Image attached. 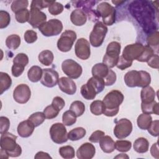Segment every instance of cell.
<instances>
[{
	"mask_svg": "<svg viewBox=\"0 0 159 159\" xmlns=\"http://www.w3.org/2000/svg\"><path fill=\"white\" fill-rule=\"evenodd\" d=\"M39 61L45 66H49L52 65L53 61L54 56L52 51L45 50L42 51L38 56Z\"/></svg>",
	"mask_w": 159,
	"mask_h": 159,
	"instance_id": "cell-31",
	"label": "cell"
},
{
	"mask_svg": "<svg viewBox=\"0 0 159 159\" xmlns=\"http://www.w3.org/2000/svg\"><path fill=\"white\" fill-rule=\"evenodd\" d=\"M132 124L127 119L122 118L116 122L114 129V134L119 139L128 137L132 131Z\"/></svg>",
	"mask_w": 159,
	"mask_h": 159,
	"instance_id": "cell-13",
	"label": "cell"
},
{
	"mask_svg": "<svg viewBox=\"0 0 159 159\" xmlns=\"http://www.w3.org/2000/svg\"><path fill=\"white\" fill-rule=\"evenodd\" d=\"M12 84V80L10 76L4 72H0V94L10 88Z\"/></svg>",
	"mask_w": 159,
	"mask_h": 159,
	"instance_id": "cell-29",
	"label": "cell"
},
{
	"mask_svg": "<svg viewBox=\"0 0 159 159\" xmlns=\"http://www.w3.org/2000/svg\"><path fill=\"white\" fill-rule=\"evenodd\" d=\"M46 14L37 8H30V16L28 20L29 24L35 29L39 27L46 22Z\"/></svg>",
	"mask_w": 159,
	"mask_h": 159,
	"instance_id": "cell-18",
	"label": "cell"
},
{
	"mask_svg": "<svg viewBox=\"0 0 159 159\" xmlns=\"http://www.w3.org/2000/svg\"><path fill=\"white\" fill-rule=\"evenodd\" d=\"M88 81L94 86L96 90L97 94L102 92L105 87V82L103 78H101L96 76H93L90 78Z\"/></svg>",
	"mask_w": 159,
	"mask_h": 159,
	"instance_id": "cell-40",
	"label": "cell"
},
{
	"mask_svg": "<svg viewBox=\"0 0 159 159\" xmlns=\"http://www.w3.org/2000/svg\"><path fill=\"white\" fill-rule=\"evenodd\" d=\"M29 5V1L27 0H16L14 1L11 4V10L13 12L16 13L17 12L27 9Z\"/></svg>",
	"mask_w": 159,
	"mask_h": 159,
	"instance_id": "cell-42",
	"label": "cell"
},
{
	"mask_svg": "<svg viewBox=\"0 0 159 159\" xmlns=\"http://www.w3.org/2000/svg\"><path fill=\"white\" fill-rule=\"evenodd\" d=\"M124 2V1H112V2L116 5H120V4H122Z\"/></svg>",
	"mask_w": 159,
	"mask_h": 159,
	"instance_id": "cell-62",
	"label": "cell"
},
{
	"mask_svg": "<svg viewBox=\"0 0 159 159\" xmlns=\"http://www.w3.org/2000/svg\"><path fill=\"white\" fill-rule=\"evenodd\" d=\"M117 76L116 73L112 70H109V72L106 76L104 78L106 86H111L116 81Z\"/></svg>",
	"mask_w": 159,
	"mask_h": 159,
	"instance_id": "cell-52",
	"label": "cell"
},
{
	"mask_svg": "<svg viewBox=\"0 0 159 159\" xmlns=\"http://www.w3.org/2000/svg\"><path fill=\"white\" fill-rule=\"evenodd\" d=\"M35 158H52V157L46 152H39L36 153L34 157Z\"/></svg>",
	"mask_w": 159,
	"mask_h": 159,
	"instance_id": "cell-59",
	"label": "cell"
},
{
	"mask_svg": "<svg viewBox=\"0 0 159 159\" xmlns=\"http://www.w3.org/2000/svg\"><path fill=\"white\" fill-rule=\"evenodd\" d=\"M158 125H159V120H155L153 121H152L151 124L150 125L149 127L147 129L148 133L153 136V137H157L158 135Z\"/></svg>",
	"mask_w": 159,
	"mask_h": 159,
	"instance_id": "cell-53",
	"label": "cell"
},
{
	"mask_svg": "<svg viewBox=\"0 0 159 159\" xmlns=\"http://www.w3.org/2000/svg\"><path fill=\"white\" fill-rule=\"evenodd\" d=\"M105 133L101 130H96L89 137V140L93 143H98L100 139L104 135Z\"/></svg>",
	"mask_w": 159,
	"mask_h": 159,
	"instance_id": "cell-55",
	"label": "cell"
},
{
	"mask_svg": "<svg viewBox=\"0 0 159 159\" xmlns=\"http://www.w3.org/2000/svg\"><path fill=\"white\" fill-rule=\"evenodd\" d=\"M147 1H135L129 9L132 16L136 19L146 33H152L158 29L157 19L155 17L154 5Z\"/></svg>",
	"mask_w": 159,
	"mask_h": 159,
	"instance_id": "cell-1",
	"label": "cell"
},
{
	"mask_svg": "<svg viewBox=\"0 0 159 159\" xmlns=\"http://www.w3.org/2000/svg\"><path fill=\"white\" fill-rule=\"evenodd\" d=\"M152 121V117L150 114L142 113L140 114L137 120L138 127L142 130H147Z\"/></svg>",
	"mask_w": 159,
	"mask_h": 159,
	"instance_id": "cell-30",
	"label": "cell"
},
{
	"mask_svg": "<svg viewBox=\"0 0 159 159\" xmlns=\"http://www.w3.org/2000/svg\"><path fill=\"white\" fill-rule=\"evenodd\" d=\"M17 136L9 132L1 134V148L4 150L10 157H17L22 153L21 147L16 143Z\"/></svg>",
	"mask_w": 159,
	"mask_h": 159,
	"instance_id": "cell-4",
	"label": "cell"
},
{
	"mask_svg": "<svg viewBox=\"0 0 159 159\" xmlns=\"http://www.w3.org/2000/svg\"><path fill=\"white\" fill-rule=\"evenodd\" d=\"M96 12L106 25H112L116 22V9L107 2H102L97 6Z\"/></svg>",
	"mask_w": 159,
	"mask_h": 159,
	"instance_id": "cell-6",
	"label": "cell"
},
{
	"mask_svg": "<svg viewBox=\"0 0 159 159\" xmlns=\"http://www.w3.org/2000/svg\"><path fill=\"white\" fill-rule=\"evenodd\" d=\"M55 1H41L34 0L30 4V8H37L39 10L49 7Z\"/></svg>",
	"mask_w": 159,
	"mask_h": 159,
	"instance_id": "cell-48",
	"label": "cell"
},
{
	"mask_svg": "<svg viewBox=\"0 0 159 159\" xmlns=\"http://www.w3.org/2000/svg\"><path fill=\"white\" fill-rule=\"evenodd\" d=\"M42 75L43 69L37 65L32 66L27 72L29 80L33 83H37L40 81L42 77Z\"/></svg>",
	"mask_w": 159,
	"mask_h": 159,
	"instance_id": "cell-27",
	"label": "cell"
},
{
	"mask_svg": "<svg viewBox=\"0 0 159 159\" xmlns=\"http://www.w3.org/2000/svg\"><path fill=\"white\" fill-rule=\"evenodd\" d=\"M10 127L9 119L4 116L0 117V133L1 134L7 132Z\"/></svg>",
	"mask_w": 159,
	"mask_h": 159,
	"instance_id": "cell-51",
	"label": "cell"
},
{
	"mask_svg": "<svg viewBox=\"0 0 159 159\" xmlns=\"http://www.w3.org/2000/svg\"><path fill=\"white\" fill-rule=\"evenodd\" d=\"M150 153L154 158L158 159L159 158V153H158V142L153 143L150 148Z\"/></svg>",
	"mask_w": 159,
	"mask_h": 159,
	"instance_id": "cell-58",
	"label": "cell"
},
{
	"mask_svg": "<svg viewBox=\"0 0 159 159\" xmlns=\"http://www.w3.org/2000/svg\"><path fill=\"white\" fill-rule=\"evenodd\" d=\"M30 16V11L27 9L20 10L15 13V17L17 22L20 24L28 22Z\"/></svg>",
	"mask_w": 159,
	"mask_h": 159,
	"instance_id": "cell-43",
	"label": "cell"
},
{
	"mask_svg": "<svg viewBox=\"0 0 159 159\" xmlns=\"http://www.w3.org/2000/svg\"><path fill=\"white\" fill-rule=\"evenodd\" d=\"M105 107L102 101L96 100L91 102L90 105V111L95 116H100L103 114Z\"/></svg>",
	"mask_w": 159,
	"mask_h": 159,
	"instance_id": "cell-35",
	"label": "cell"
},
{
	"mask_svg": "<svg viewBox=\"0 0 159 159\" xmlns=\"http://www.w3.org/2000/svg\"><path fill=\"white\" fill-rule=\"evenodd\" d=\"M59 153L60 156L65 159L73 158L75 156V151L73 147L66 145L59 148Z\"/></svg>",
	"mask_w": 159,
	"mask_h": 159,
	"instance_id": "cell-38",
	"label": "cell"
},
{
	"mask_svg": "<svg viewBox=\"0 0 159 159\" xmlns=\"http://www.w3.org/2000/svg\"><path fill=\"white\" fill-rule=\"evenodd\" d=\"M149 143L147 139L144 137L137 139L134 143V149L139 153H144L148 150Z\"/></svg>",
	"mask_w": 159,
	"mask_h": 159,
	"instance_id": "cell-28",
	"label": "cell"
},
{
	"mask_svg": "<svg viewBox=\"0 0 159 159\" xmlns=\"http://www.w3.org/2000/svg\"><path fill=\"white\" fill-rule=\"evenodd\" d=\"M80 93L83 98L87 100L94 99L97 94L95 88L89 81L81 87Z\"/></svg>",
	"mask_w": 159,
	"mask_h": 159,
	"instance_id": "cell-24",
	"label": "cell"
},
{
	"mask_svg": "<svg viewBox=\"0 0 159 159\" xmlns=\"http://www.w3.org/2000/svg\"><path fill=\"white\" fill-rule=\"evenodd\" d=\"M52 104L60 111L65 106V102L62 98L60 96H56L53 99Z\"/></svg>",
	"mask_w": 159,
	"mask_h": 159,
	"instance_id": "cell-56",
	"label": "cell"
},
{
	"mask_svg": "<svg viewBox=\"0 0 159 159\" xmlns=\"http://www.w3.org/2000/svg\"><path fill=\"white\" fill-rule=\"evenodd\" d=\"M39 30L45 37H52L59 35L63 30L62 22L57 19H52L42 24Z\"/></svg>",
	"mask_w": 159,
	"mask_h": 159,
	"instance_id": "cell-8",
	"label": "cell"
},
{
	"mask_svg": "<svg viewBox=\"0 0 159 159\" xmlns=\"http://www.w3.org/2000/svg\"><path fill=\"white\" fill-rule=\"evenodd\" d=\"M31 96V91L29 86L25 84L17 85L13 91V98L17 103L25 104Z\"/></svg>",
	"mask_w": 159,
	"mask_h": 159,
	"instance_id": "cell-16",
	"label": "cell"
},
{
	"mask_svg": "<svg viewBox=\"0 0 159 159\" xmlns=\"http://www.w3.org/2000/svg\"><path fill=\"white\" fill-rule=\"evenodd\" d=\"M11 22V17L6 11H0V29H4L7 27Z\"/></svg>",
	"mask_w": 159,
	"mask_h": 159,
	"instance_id": "cell-47",
	"label": "cell"
},
{
	"mask_svg": "<svg viewBox=\"0 0 159 159\" xmlns=\"http://www.w3.org/2000/svg\"><path fill=\"white\" fill-rule=\"evenodd\" d=\"M86 135V130L83 127H76L71 130L68 134V139L71 141H76L83 139Z\"/></svg>",
	"mask_w": 159,
	"mask_h": 159,
	"instance_id": "cell-33",
	"label": "cell"
},
{
	"mask_svg": "<svg viewBox=\"0 0 159 159\" xmlns=\"http://www.w3.org/2000/svg\"><path fill=\"white\" fill-rule=\"evenodd\" d=\"M46 119L43 112H36L31 114L28 119L34 125L35 127L41 125Z\"/></svg>",
	"mask_w": 159,
	"mask_h": 159,
	"instance_id": "cell-39",
	"label": "cell"
},
{
	"mask_svg": "<svg viewBox=\"0 0 159 159\" xmlns=\"http://www.w3.org/2000/svg\"><path fill=\"white\" fill-rule=\"evenodd\" d=\"M107 30V26L102 22H96L89 35L90 44L94 47H100L104 42Z\"/></svg>",
	"mask_w": 159,
	"mask_h": 159,
	"instance_id": "cell-7",
	"label": "cell"
},
{
	"mask_svg": "<svg viewBox=\"0 0 159 159\" xmlns=\"http://www.w3.org/2000/svg\"><path fill=\"white\" fill-rule=\"evenodd\" d=\"M155 92L152 87L147 86L142 88L140 92V98L142 103L148 104L155 101Z\"/></svg>",
	"mask_w": 159,
	"mask_h": 159,
	"instance_id": "cell-25",
	"label": "cell"
},
{
	"mask_svg": "<svg viewBox=\"0 0 159 159\" xmlns=\"http://www.w3.org/2000/svg\"><path fill=\"white\" fill-rule=\"evenodd\" d=\"M75 52L78 58L83 60L88 59L91 55L89 42L86 39H79L75 43Z\"/></svg>",
	"mask_w": 159,
	"mask_h": 159,
	"instance_id": "cell-15",
	"label": "cell"
},
{
	"mask_svg": "<svg viewBox=\"0 0 159 159\" xmlns=\"http://www.w3.org/2000/svg\"><path fill=\"white\" fill-rule=\"evenodd\" d=\"M154 54L153 49L148 45H144V49L142 55L139 57L137 61L140 62H147L150 57Z\"/></svg>",
	"mask_w": 159,
	"mask_h": 159,
	"instance_id": "cell-46",
	"label": "cell"
},
{
	"mask_svg": "<svg viewBox=\"0 0 159 159\" xmlns=\"http://www.w3.org/2000/svg\"><path fill=\"white\" fill-rule=\"evenodd\" d=\"M6 47L11 50H16L20 45V38L17 34L9 35L6 40Z\"/></svg>",
	"mask_w": 159,
	"mask_h": 159,
	"instance_id": "cell-34",
	"label": "cell"
},
{
	"mask_svg": "<svg viewBox=\"0 0 159 159\" xmlns=\"http://www.w3.org/2000/svg\"><path fill=\"white\" fill-rule=\"evenodd\" d=\"M132 143L129 140H119L115 142L116 149L120 152H127L130 150Z\"/></svg>",
	"mask_w": 159,
	"mask_h": 159,
	"instance_id": "cell-41",
	"label": "cell"
},
{
	"mask_svg": "<svg viewBox=\"0 0 159 159\" xmlns=\"http://www.w3.org/2000/svg\"><path fill=\"white\" fill-rule=\"evenodd\" d=\"M109 68L103 63L95 64L91 70L93 76H96L101 78H104L109 72Z\"/></svg>",
	"mask_w": 159,
	"mask_h": 159,
	"instance_id": "cell-26",
	"label": "cell"
},
{
	"mask_svg": "<svg viewBox=\"0 0 159 159\" xmlns=\"http://www.w3.org/2000/svg\"><path fill=\"white\" fill-rule=\"evenodd\" d=\"M70 20L75 25L82 26L86 22L87 16L83 10L76 9L71 12Z\"/></svg>",
	"mask_w": 159,
	"mask_h": 159,
	"instance_id": "cell-22",
	"label": "cell"
},
{
	"mask_svg": "<svg viewBox=\"0 0 159 159\" xmlns=\"http://www.w3.org/2000/svg\"><path fill=\"white\" fill-rule=\"evenodd\" d=\"M76 39V34L71 30H66L62 33L57 41V48L62 52H69Z\"/></svg>",
	"mask_w": 159,
	"mask_h": 159,
	"instance_id": "cell-9",
	"label": "cell"
},
{
	"mask_svg": "<svg viewBox=\"0 0 159 159\" xmlns=\"http://www.w3.org/2000/svg\"><path fill=\"white\" fill-rule=\"evenodd\" d=\"M34 125L29 119H27L23 120L19 124L17 131L20 137L27 138L32 134L34 130Z\"/></svg>",
	"mask_w": 159,
	"mask_h": 159,
	"instance_id": "cell-21",
	"label": "cell"
},
{
	"mask_svg": "<svg viewBox=\"0 0 159 159\" xmlns=\"http://www.w3.org/2000/svg\"><path fill=\"white\" fill-rule=\"evenodd\" d=\"M120 48L121 45L117 42H111L108 44L106 53L103 57L102 63L109 68H112L117 65L120 57Z\"/></svg>",
	"mask_w": 159,
	"mask_h": 159,
	"instance_id": "cell-5",
	"label": "cell"
},
{
	"mask_svg": "<svg viewBox=\"0 0 159 159\" xmlns=\"http://www.w3.org/2000/svg\"><path fill=\"white\" fill-rule=\"evenodd\" d=\"M148 65L152 68L158 69V55L153 54L147 61Z\"/></svg>",
	"mask_w": 159,
	"mask_h": 159,
	"instance_id": "cell-57",
	"label": "cell"
},
{
	"mask_svg": "<svg viewBox=\"0 0 159 159\" xmlns=\"http://www.w3.org/2000/svg\"><path fill=\"white\" fill-rule=\"evenodd\" d=\"M132 62L133 61H127V60H125L121 55L119 57V61H118L116 66L117 67V68L120 69V70H124L131 66L132 65Z\"/></svg>",
	"mask_w": 159,
	"mask_h": 159,
	"instance_id": "cell-54",
	"label": "cell"
},
{
	"mask_svg": "<svg viewBox=\"0 0 159 159\" xmlns=\"http://www.w3.org/2000/svg\"><path fill=\"white\" fill-rule=\"evenodd\" d=\"M9 157V156L8 155V154L7 153V152H6L4 150H3V149L1 148V152H0V158H6V159H7V158H8Z\"/></svg>",
	"mask_w": 159,
	"mask_h": 159,
	"instance_id": "cell-60",
	"label": "cell"
},
{
	"mask_svg": "<svg viewBox=\"0 0 159 159\" xmlns=\"http://www.w3.org/2000/svg\"><path fill=\"white\" fill-rule=\"evenodd\" d=\"M147 43L150 47H158L159 43V32L158 30L149 34L147 37Z\"/></svg>",
	"mask_w": 159,
	"mask_h": 159,
	"instance_id": "cell-44",
	"label": "cell"
},
{
	"mask_svg": "<svg viewBox=\"0 0 159 159\" xmlns=\"http://www.w3.org/2000/svg\"><path fill=\"white\" fill-rule=\"evenodd\" d=\"M141 109L143 113L148 114H154L156 115L159 114L158 103L155 101L148 104L141 103Z\"/></svg>",
	"mask_w": 159,
	"mask_h": 159,
	"instance_id": "cell-32",
	"label": "cell"
},
{
	"mask_svg": "<svg viewBox=\"0 0 159 159\" xmlns=\"http://www.w3.org/2000/svg\"><path fill=\"white\" fill-rule=\"evenodd\" d=\"M144 49V45L141 43H135L127 45L124 48L122 57L127 61H133L137 60L142 55Z\"/></svg>",
	"mask_w": 159,
	"mask_h": 159,
	"instance_id": "cell-12",
	"label": "cell"
},
{
	"mask_svg": "<svg viewBox=\"0 0 159 159\" xmlns=\"http://www.w3.org/2000/svg\"><path fill=\"white\" fill-rule=\"evenodd\" d=\"M58 80L59 75L57 71L52 68L43 69V75L40 82L44 86L53 88L58 84Z\"/></svg>",
	"mask_w": 159,
	"mask_h": 159,
	"instance_id": "cell-17",
	"label": "cell"
},
{
	"mask_svg": "<svg viewBox=\"0 0 159 159\" xmlns=\"http://www.w3.org/2000/svg\"><path fill=\"white\" fill-rule=\"evenodd\" d=\"M58 85L60 89L69 95L74 94L76 91V85L75 83L70 78L61 77L58 80Z\"/></svg>",
	"mask_w": 159,
	"mask_h": 159,
	"instance_id": "cell-20",
	"label": "cell"
},
{
	"mask_svg": "<svg viewBox=\"0 0 159 159\" xmlns=\"http://www.w3.org/2000/svg\"><path fill=\"white\" fill-rule=\"evenodd\" d=\"M61 70L63 72L71 79H77L82 74L81 66L72 59H66L62 62Z\"/></svg>",
	"mask_w": 159,
	"mask_h": 159,
	"instance_id": "cell-10",
	"label": "cell"
},
{
	"mask_svg": "<svg viewBox=\"0 0 159 159\" xmlns=\"http://www.w3.org/2000/svg\"><path fill=\"white\" fill-rule=\"evenodd\" d=\"M101 149L107 153H112L115 149V142L109 135H104L99 141Z\"/></svg>",
	"mask_w": 159,
	"mask_h": 159,
	"instance_id": "cell-23",
	"label": "cell"
},
{
	"mask_svg": "<svg viewBox=\"0 0 159 159\" xmlns=\"http://www.w3.org/2000/svg\"><path fill=\"white\" fill-rule=\"evenodd\" d=\"M70 110L72 111L76 114V117H80L84 112L85 106L84 103L80 101H75L71 104Z\"/></svg>",
	"mask_w": 159,
	"mask_h": 159,
	"instance_id": "cell-37",
	"label": "cell"
},
{
	"mask_svg": "<svg viewBox=\"0 0 159 159\" xmlns=\"http://www.w3.org/2000/svg\"><path fill=\"white\" fill-rule=\"evenodd\" d=\"M24 38L27 43H32L37 40V34L34 30H27L24 33Z\"/></svg>",
	"mask_w": 159,
	"mask_h": 159,
	"instance_id": "cell-50",
	"label": "cell"
},
{
	"mask_svg": "<svg viewBox=\"0 0 159 159\" xmlns=\"http://www.w3.org/2000/svg\"><path fill=\"white\" fill-rule=\"evenodd\" d=\"M124 79L125 84L130 88H144L148 86L151 82L150 73L143 70L129 71L125 73Z\"/></svg>",
	"mask_w": 159,
	"mask_h": 159,
	"instance_id": "cell-3",
	"label": "cell"
},
{
	"mask_svg": "<svg viewBox=\"0 0 159 159\" xmlns=\"http://www.w3.org/2000/svg\"><path fill=\"white\" fill-rule=\"evenodd\" d=\"M129 158V157L126 155V154H124V153H121L117 156H116L115 157V158Z\"/></svg>",
	"mask_w": 159,
	"mask_h": 159,
	"instance_id": "cell-61",
	"label": "cell"
},
{
	"mask_svg": "<svg viewBox=\"0 0 159 159\" xmlns=\"http://www.w3.org/2000/svg\"><path fill=\"white\" fill-rule=\"evenodd\" d=\"M63 6L61 3L54 1L48 7V12L53 16H57L63 12Z\"/></svg>",
	"mask_w": 159,
	"mask_h": 159,
	"instance_id": "cell-49",
	"label": "cell"
},
{
	"mask_svg": "<svg viewBox=\"0 0 159 159\" xmlns=\"http://www.w3.org/2000/svg\"><path fill=\"white\" fill-rule=\"evenodd\" d=\"M76 116L71 110L65 111L62 116L63 124L65 125L71 126L76 122Z\"/></svg>",
	"mask_w": 159,
	"mask_h": 159,
	"instance_id": "cell-36",
	"label": "cell"
},
{
	"mask_svg": "<svg viewBox=\"0 0 159 159\" xmlns=\"http://www.w3.org/2000/svg\"><path fill=\"white\" fill-rule=\"evenodd\" d=\"M96 148L89 142L82 144L77 150L76 157L80 159H91L95 155Z\"/></svg>",
	"mask_w": 159,
	"mask_h": 159,
	"instance_id": "cell-19",
	"label": "cell"
},
{
	"mask_svg": "<svg viewBox=\"0 0 159 159\" xmlns=\"http://www.w3.org/2000/svg\"><path fill=\"white\" fill-rule=\"evenodd\" d=\"M28 63L29 58L26 54L23 53H18L13 60V65L11 68L12 75L14 77L20 76Z\"/></svg>",
	"mask_w": 159,
	"mask_h": 159,
	"instance_id": "cell-14",
	"label": "cell"
},
{
	"mask_svg": "<svg viewBox=\"0 0 159 159\" xmlns=\"http://www.w3.org/2000/svg\"><path fill=\"white\" fill-rule=\"evenodd\" d=\"M50 135L52 141L61 144L68 140L66 129L63 124L57 122L53 124L50 129Z\"/></svg>",
	"mask_w": 159,
	"mask_h": 159,
	"instance_id": "cell-11",
	"label": "cell"
},
{
	"mask_svg": "<svg viewBox=\"0 0 159 159\" xmlns=\"http://www.w3.org/2000/svg\"><path fill=\"white\" fill-rule=\"evenodd\" d=\"M124 95L119 90H112L104 98L102 102L104 104V115L107 117L116 116L119 110V106L124 101Z\"/></svg>",
	"mask_w": 159,
	"mask_h": 159,
	"instance_id": "cell-2",
	"label": "cell"
},
{
	"mask_svg": "<svg viewBox=\"0 0 159 159\" xmlns=\"http://www.w3.org/2000/svg\"><path fill=\"white\" fill-rule=\"evenodd\" d=\"M59 112H60V111L58 109H57L52 104H50L49 106H47L43 109V112L46 119H52L55 118L58 116Z\"/></svg>",
	"mask_w": 159,
	"mask_h": 159,
	"instance_id": "cell-45",
	"label": "cell"
}]
</instances>
